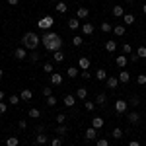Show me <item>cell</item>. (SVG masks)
<instances>
[{"label": "cell", "mask_w": 146, "mask_h": 146, "mask_svg": "<svg viewBox=\"0 0 146 146\" xmlns=\"http://www.w3.org/2000/svg\"><path fill=\"white\" fill-rule=\"evenodd\" d=\"M62 103H64L66 107H72V105L76 103V96H70V94H66V96L62 98Z\"/></svg>", "instance_id": "9a60e30c"}, {"label": "cell", "mask_w": 146, "mask_h": 146, "mask_svg": "<svg viewBox=\"0 0 146 146\" xmlns=\"http://www.w3.org/2000/svg\"><path fill=\"white\" fill-rule=\"evenodd\" d=\"M135 22H136L135 14H125V16H123V23H125V25H133Z\"/></svg>", "instance_id": "d6986e66"}, {"label": "cell", "mask_w": 146, "mask_h": 146, "mask_svg": "<svg viewBox=\"0 0 146 146\" xmlns=\"http://www.w3.org/2000/svg\"><path fill=\"white\" fill-rule=\"evenodd\" d=\"M0 117H2V113H0Z\"/></svg>", "instance_id": "6125c7cd"}, {"label": "cell", "mask_w": 146, "mask_h": 146, "mask_svg": "<svg viewBox=\"0 0 146 146\" xmlns=\"http://www.w3.org/2000/svg\"><path fill=\"white\" fill-rule=\"evenodd\" d=\"M56 123L64 125V123H66V115H64V113H58V115H56Z\"/></svg>", "instance_id": "60d3db41"}, {"label": "cell", "mask_w": 146, "mask_h": 146, "mask_svg": "<svg viewBox=\"0 0 146 146\" xmlns=\"http://www.w3.org/2000/svg\"><path fill=\"white\" fill-rule=\"evenodd\" d=\"M6 107H8V105H6L4 101H0V113H6Z\"/></svg>", "instance_id": "f907efd6"}, {"label": "cell", "mask_w": 146, "mask_h": 146, "mask_svg": "<svg viewBox=\"0 0 146 146\" xmlns=\"http://www.w3.org/2000/svg\"><path fill=\"white\" fill-rule=\"evenodd\" d=\"M129 146H140V142H136V140H131V142H129Z\"/></svg>", "instance_id": "11a10c76"}, {"label": "cell", "mask_w": 146, "mask_h": 146, "mask_svg": "<svg viewBox=\"0 0 146 146\" xmlns=\"http://www.w3.org/2000/svg\"><path fill=\"white\" fill-rule=\"evenodd\" d=\"M76 98H78V100H86V98H88V90H86V88H78V90H76Z\"/></svg>", "instance_id": "f546056e"}, {"label": "cell", "mask_w": 146, "mask_h": 146, "mask_svg": "<svg viewBox=\"0 0 146 146\" xmlns=\"http://www.w3.org/2000/svg\"><path fill=\"white\" fill-rule=\"evenodd\" d=\"M53 23H55L53 16H43V18H41V20L37 22V27H41V29L49 31V27H53Z\"/></svg>", "instance_id": "3957f363"}, {"label": "cell", "mask_w": 146, "mask_h": 146, "mask_svg": "<svg viewBox=\"0 0 146 146\" xmlns=\"http://www.w3.org/2000/svg\"><path fill=\"white\" fill-rule=\"evenodd\" d=\"M20 144V138L18 136H8L6 138V146H18Z\"/></svg>", "instance_id": "83f0119b"}, {"label": "cell", "mask_w": 146, "mask_h": 146, "mask_svg": "<svg viewBox=\"0 0 146 146\" xmlns=\"http://www.w3.org/2000/svg\"><path fill=\"white\" fill-rule=\"evenodd\" d=\"M84 107H86V111H94L98 105H96V101H86V103H84Z\"/></svg>", "instance_id": "f35d334b"}, {"label": "cell", "mask_w": 146, "mask_h": 146, "mask_svg": "<svg viewBox=\"0 0 146 146\" xmlns=\"http://www.w3.org/2000/svg\"><path fill=\"white\" fill-rule=\"evenodd\" d=\"M66 74H68V78H76V76H80V72H78V68H76V66H68Z\"/></svg>", "instance_id": "4316f807"}, {"label": "cell", "mask_w": 146, "mask_h": 146, "mask_svg": "<svg viewBox=\"0 0 146 146\" xmlns=\"http://www.w3.org/2000/svg\"><path fill=\"white\" fill-rule=\"evenodd\" d=\"M90 58H86V56H80L78 58V68L80 70H90Z\"/></svg>", "instance_id": "52a82bcc"}, {"label": "cell", "mask_w": 146, "mask_h": 146, "mask_svg": "<svg viewBox=\"0 0 146 146\" xmlns=\"http://www.w3.org/2000/svg\"><path fill=\"white\" fill-rule=\"evenodd\" d=\"M43 70H45L47 74H53V62H45L43 64Z\"/></svg>", "instance_id": "b9f144b4"}, {"label": "cell", "mask_w": 146, "mask_h": 146, "mask_svg": "<svg viewBox=\"0 0 146 146\" xmlns=\"http://www.w3.org/2000/svg\"><path fill=\"white\" fill-rule=\"evenodd\" d=\"M20 98H22L23 101H31V98H33V92H31V90H22Z\"/></svg>", "instance_id": "d4e9b609"}, {"label": "cell", "mask_w": 146, "mask_h": 146, "mask_svg": "<svg viewBox=\"0 0 146 146\" xmlns=\"http://www.w3.org/2000/svg\"><path fill=\"white\" fill-rule=\"evenodd\" d=\"M80 29H82V33H84V35H92L94 31H96L94 23H90V22H84L82 25H80Z\"/></svg>", "instance_id": "5b68a950"}, {"label": "cell", "mask_w": 146, "mask_h": 146, "mask_svg": "<svg viewBox=\"0 0 146 146\" xmlns=\"http://www.w3.org/2000/svg\"><path fill=\"white\" fill-rule=\"evenodd\" d=\"M107 76H109V74H107V70H105V68H98V70H96V78L100 80V82H105Z\"/></svg>", "instance_id": "4fadbf2b"}, {"label": "cell", "mask_w": 146, "mask_h": 146, "mask_svg": "<svg viewBox=\"0 0 146 146\" xmlns=\"http://www.w3.org/2000/svg\"><path fill=\"white\" fill-rule=\"evenodd\" d=\"M49 80H51V86H60V84H62V76L56 74V72H53V74L49 76Z\"/></svg>", "instance_id": "8fae6325"}, {"label": "cell", "mask_w": 146, "mask_h": 146, "mask_svg": "<svg viewBox=\"0 0 146 146\" xmlns=\"http://www.w3.org/2000/svg\"><path fill=\"white\" fill-rule=\"evenodd\" d=\"M41 43H43V47H45L47 51L55 53V51H60V47H62V39H60L55 31H45V33L41 35Z\"/></svg>", "instance_id": "6da1fadb"}, {"label": "cell", "mask_w": 146, "mask_h": 146, "mask_svg": "<svg viewBox=\"0 0 146 146\" xmlns=\"http://www.w3.org/2000/svg\"><path fill=\"white\" fill-rule=\"evenodd\" d=\"M115 49H117V43H115L113 39L105 41V51H107V53H115Z\"/></svg>", "instance_id": "cb8c5ba5"}, {"label": "cell", "mask_w": 146, "mask_h": 146, "mask_svg": "<svg viewBox=\"0 0 146 146\" xmlns=\"http://www.w3.org/2000/svg\"><path fill=\"white\" fill-rule=\"evenodd\" d=\"M136 84L138 86H146V74H138L136 76Z\"/></svg>", "instance_id": "74e56055"}, {"label": "cell", "mask_w": 146, "mask_h": 146, "mask_svg": "<svg viewBox=\"0 0 146 146\" xmlns=\"http://www.w3.org/2000/svg\"><path fill=\"white\" fill-rule=\"evenodd\" d=\"M4 100V90H0V101Z\"/></svg>", "instance_id": "9f6ffc18"}, {"label": "cell", "mask_w": 146, "mask_h": 146, "mask_svg": "<svg viewBox=\"0 0 146 146\" xmlns=\"http://www.w3.org/2000/svg\"><path fill=\"white\" fill-rule=\"evenodd\" d=\"M47 105H51V107L56 105V98H55V96H49V98H47Z\"/></svg>", "instance_id": "ee69618b"}, {"label": "cell", "mask_w": 146, "mask_h": 146, "mask_svg": "<svg viewBox=\"0 0 146 146\" xmlns=\"http://www.w3.org/2000/svg\"><path fill=\"white\" fill-rule=\"evenodd\" d=\"M62 2H68V0H62Z\"/></svg>", "instance_id": "94428289"}, {"label": "cell", "mask_w": 146, "mask_h": 146, "mask_svg": "<svg viewBox=\"0 0 146 146\" xmlns=\"http://www.w3.org/2000/svg\"><path fill=\"white\" fill-rule=\"evenodd\" d=\"M18 127H20V129H27V123H25V121H20Z\"/></svg>", "instance_id": "f5cc1de1"}, {"label": "cell", "mask_w": 146, "mask_h": 146, "mask_svg": "<svg viewBox=\"0 0 146 146\" xmlns=\"http://www.w3.org/2000/svg\"><path fill=\"white\" fill-rule=\"evenodd\" d=\"M138 121H140V115H138L136 111H131V113H129V123H131V125H136Z\"/></svg>", "instance_id": "603a6c76"}, {"label": "cell", "mask_w": 146, "mask_h": 146, "mask_svg": "<svg viewBox=\"0 0 146 146\" xmlns=\"http://www.w3.org/2000/svg\"><path fill=\"white\" fill-rule=\"evenodd\" d=\"M105 101H107V96H105L103 92H100V94L96 96V105H100V107H103V105H105Z\"/></svg>", "instance_id": "e0dca14e"}, {"label": "cell", "mask_w": 146, "mask_h": 146, "mask_svg": "<svg viewBox=\"0 0 146 146\" xmlns=\"http://www.w3.org/2000/svg\"><path fill=\"white\" fill-rule=\"evenodd\" d=\"M0 58H2V56H0Z\"/></svg>", "instance_id": "be15d7a7"}, {"label": "cell", "mask_w": 146, "mask_h": 146, "mask_svg": "<svg viewBox=\"0 0 146 146\" xmlns=\"http://www.w3.org/2000/svg\"><path fill=\"white\" fill-rule=\"evenodd\" d=\"M14 56H16L18 60H23V58L27 56V49H25V47H18V49L14 51Z\"/></svg>", "instance_id": "9c48e42d"}, {"label": "cell", "mask_w": 146, "mask_h": 146, "mask_svg": "<svg viewBox=\"0 0 146 146\" xmlns=\"http://www.w3.org/2000/svg\"><path fill=\"white\" fill-rule=\"evenodd\" d=\"M125 14H127V12L123 10V6H119V4L113 6V16H115V18H123Z\"/></svg>", "instance_id": "ac0fdd59"}, {"label": "cell", "mask_w": 146, "mask_h": 146, "mask_svg": "<svg viewBox=\"0 0 146 146\" xmlns=\"http://www.w3.org/2000/svg\"><path fill=\"white\" fill-rule=\"evenodd\" d=\"M88 16H90V10H88V8H78V10H76V18H78L80 22L86 20Z\"/></svg>", "instance_id": "5bb4252c"}, {"label": "cell", "mask_w": 146, "mask_h": 146, "mask_svg": "<svg viewBox=\"0 0 146 146\" xmlns=\"http://www.w3.org/2000/svg\"><path fill=\"white\" fill-rule=\"evenodd\" d=\"M53 60H55V62H62V60H64V53H62V51H55V53H53Z\"/></svg>", "instance_id": "f1b7e54d"}, {"label": "cell", "mask_w": 146, "mask_h": 146, "mask_svg": "<svg viewBox=\"0 0 146 146\" xmlns=\"http://www.w3.org/2000/svg\"><path fill=\"white\" fill-rule=\"evenodd\" d=\"M119 84H121V82H119V78H117V76H107V80H105V86H107L109 90H115Z\"/></svg>", "instance_id": "8992f818"}, {"label": "cell", "mask_w": 146, "mask_h": 146, "mask_svg": "<svg viewBox=\"0 0 146 146\" xmlns=\"http://www.w3.org/2000/svg\"><path fill=\"white\" fill-rule=\"evenodd\" d=\"M80 25H82V23H80L78 18H70V20H68V29H72V31L80 29Z\"/></svg>", "instance_id": "7c38bea8"}, {"label": "cell", "mask_w": 146, "mask_h": 146, "mask_svg": "<svg viewBox=\"0 0 146 146\" xmlns=\"http://www.w3.org/2000/svg\"><path fill=\"white\" fill-rule=\"evenodd\" d=\"M136 55H138V58H146V45L138 47V49H136Z\"/></svg>", "instance_id": "d6a6232c"}, {"label": "cell", "mask_w": 146, "mask_h": 146, "mask_svg": "<svg viewBox=\"0 0 146 146\" xmlns=\"http://www.w3.org/2000/svg\"><path fill=\"white\" fill-rule=\"evenodd\" d=\"M123 55H133V47H131V43H123Z\"/></svg>", "instance_id": "e575fe53"}, {"label": "cell", "mask_w": 146, "mask_h": 146, "mask_svg": "<svg viewBox=\"0 0 146 146\" xmlns=\"http://www.w3.org/2000/svg\"><path fill=\"white\" fill-rule=\"evenodd\" d=\"M2 76H4V70H2V68H0V78H2Z\"/></svg>", "instance_id": "6f0895ef"}, {"label": "cell", "mask_w": 146, "mask_h": 146, "mask_svg": "<svg viewBox=\"0 0 146 146\" xmlns=\"http://www.w3.org/2000/svg\"><path fill=\"white\" fill-rule=\"evenodd\" d=\"M39 43H41V37H39L37 33H33V31L23 33V37H22V47H25L27 51H35Z\"/></svg>", "instance_id": "7a4b0ae2"}, {"label": "cell", "mask_w": 146, "mask_h": 146, "mask_svg": "<svg viewBox=\"0 0 146 146\" xmlns=\"http://www.w3.org/2000/svg\"><path fill=\"white\" fill-rule=\"evenodd\" d=\"M47 142H49V138H47L45 133H41V135H37V136H35V144L43 146V144H47Z\"/></svg>", "instance_id": "ffe728a7"}, {"label": "cell", "mask_w": 146, "mask_h": 146, "mask_svg": "<svg viewBox=\"0 0 146 146\" xmlns=\"http://www.w3.org/2000/svg\"><path fill=\"white\" fill-rule=\"evenodd\" d=\"M66 133H68L66 125H58V127H56V135H66Z\"/></svg>", "instance_id": "d590c367"}, {"label": "cell", "mask_w": 146, "mask_h": 146, "mask_svg": "<svg viewBox=\"0 0 146 146\" xmlns=\"http://www.w3.org/2000/svg\"><path fill=\"white\" fill-rule=\"evenodd\" d=\"M111 136H115V138H121V136H123V129L115 127V129H113V133H111Z\"/></svg>", "instance_id": "ab89813d"}, {"label": "cell", "mask_w": 146, "mask_h": 146, "mask_svg": "<svg viewBox=\"0 0 146 146\" xmlns=\"http://www.w3.org/2000/svg\"><path fill=\"white\" fill-rule=\"evenodd\" d=\"M127 109H129V101H125V100H115V113H117V115H123Z\"/></svg>", "instance_id": "277c9868"}, {"label": "cell", "mask_w": 146, "mask_h": 146, "mask_svg": "<svg viewBox=\"0 0 146 146\" xmlns=\"http://www.w3.org/2000/svg\"><path fill=\"white\" fill-rule=\"evenodd\" d=\"M96 146H109V142H107L105 138H98V140H96Z\"/></svg>", "instance_id": "bcb514c9"}, {"label": "cell", "mask_w": 146, "mask_h": 146, "mask_svg": "<svg viewBox=\"0 0 146 146\" xmlns=\"http://www.w3.org/2000/svg\"><path fill=\"white\" fill-rule=\"evenodd\" d=\"M43 131H45V129H43V125H39V127H37V129H35V133H37V135H41V133H43Z\"/></svg>", "instance_id": "816d5d0a"}, {"label": "cell", "mask_w": 146, "mask_h": 146, "mask_svg": "<svg viewBox=\"0 0 146 146\" xmlns=\"http://www.w3.org/2000/svg\"><path fill=\"white\" fill-rule=\"evenodd\" d=\"M20 100H22V98L14 94V96H10V100H8V103H10V105H18V103H20Z\"/></svg>", "instance_id": "8d00e7d4"}, {"label": "cell", "mask_w": 146, "mask_h": 146, "mask_svg": "<svg viewBox=\"0 0 146 146\" xmlns=\"http://www.w3.org/2000/svg\"><path fill=\"white\" fill-rule=\"evenodd\" d=\"M127 62H129V56H127V55H119L117 58H115V64L121 68V70H123V68L127 66Z\"/></svg>", "instance_id": "ba28073f"}, {"label": "cell", "mask_w": 146, "mask_h": 146, "mask_svg": "<svg viewBox=\"0 0 146 146\" xmlns=\"http://www.w3.org/2000/svg\"><path fill=\"white\" fill-rule=\"evenodd\" d=\"M96 136H98V129H94V127L86 129V138L88 140H96Z\"/></svg>", "instance_id": "44dd1931"}, {"label": "cell", "mask_w": 146, "mask_h": 146, "mask_svg": "<svg viewBox=\"0 0 146 146\" xmlns=\"http://www.w3.org/2000/svg\"><path fill=\"white\" fill-rule=\"evenodd\" d=\"M80 76H82L84 80H88V78L92 76V74H90V70H82V72H80Z\"/></svg>", "instance_id": "681fc988"}, {"label": "cell", "mask_w": 146, "mask_h": 146, "mask_svg": "<svg viewBox=\"0 0 146 146\" xmlns=\"http://www.w3.org/2000/svg\"><path fill=\"white\" fill-rule=\"evenodd\" d=\"M29 117H31V119H39V117H41V111H39L37 107H31V109H29Z\"/></svg>", "instance_id": "1f68e13d"}, {"label": "cell", "mask_w": 146, "mask_h": 146, "mask_svg": "<svg viewBox=\"0 0 146 146\" xmlns=\"http://www.w3.org/2000/svg\"><path fill=\"white\" fill-rule=\"evenodd\" d=\"M125 2H135V0H125Z\"/></svg>", "instance_id": "91938a15"}, {"label": "cell", "mask_w": 146, "mask_h": 146, "mask_svg": "<svg viewBox=\"0 0 146 146\" xmlns=\"http://www.w3.org/2000/svg\"><path fill=\"white\" fill-rule=\"evenodd\" d=\"M103 123H105V121H103L101 117H94V119H92V127H94V129H98V131L103 127Z\"/></svg>", "instance_id": "7402d4cb"}, {"label": "cell", "mask_w": 146, "mask_h": 146, "mask_svg": "<svg viewBox=\"0 0 146 146\" xmlns=\"http://www.w3.org/2000/svg\"><path fill=\"white\" fill-rule=\"evenodd\" d=\"M113 33L117 35V37H123V35L127 33V25H125V23H119V25H115V27H113Z\"/></svg>", "instance_id": "30bf717a"}, {"label": "cell", "mask_w": 146, "mask_h": 146, "mask_svg": "<svg viewBox=\"0 0 146 146\" xmlns=\"http://www.w3.org/2000/svg\"><path fill=\"white\" fill-rule=\"evenodd\" d=\"M29 60H31V62H37V60H39V53L31 51V53H29Z\"/></svg>", "instance_id": "7bdbcfd3"}, {"label": "cell", "mask_w": 146, "mask_h": 146, "mask_svg": "<svg viewBox=\"0 0 146 146\" xmlns=\"http://www.w3.org/2000/svg\"><path fill=\"white\" fill-rule=\"evenodd\" d=\"M6 2H8V4H10V6H16V4H18V2H20V0H6Z\"/></svg>", "instance_id": "db71d44e"}, {"label": "cell", "mask_w": 146, "mask_h": 146, "mask_svg": "<svg viewBox=\"0 0 146 146\" xmlns=\"http://www.w3.org/2000/svg\"><path fill=\"white\" fill-rule=\"evenodd\" d=\"M142 12H144V14H146V2H144V6H142Z\"/></svg>", "instance_id": "680465c9"}, {"label": "cell", "mask_w": 146, "mask_h": 146, "mask_svg": "<svg viewBox=\"0 0 146 146\" xmlns=\"http://www.w3.org/2000/svg\"><path fill=\"white\" fill-rule=\"evenodd\" d=\"M138 96H131V100H129V105H138Z\"/></svg>", "instance_id": "f6af8a7d"}, {"label": "cell", "mask_w": 146, "mask_h": 146, "mask_svg": "<svg viewBox=\"0 0 146 146\" xmlns=\"http://www.w3.org/2000/svg\"><path fill=\"white\" fill-rule=\"evenodd\" d=\"M100 27H101V31H103V33H109V31H113V25H111L109 22H103Z\"/></svg>", "instance_id": "4dcf8cb0"}, {"label": "cell", "mask_w": 146, "mask_h": 146, "mask_svg": "<svg viewBox=\"0 0 146 146\" xmlns=\"http://www.w3.org/2000/svg\"><path fill=\"white\" fill-rule=\"evenodd\" d=\"M82 43H84V37H82V35H74V39H72V45H74V47H80Z\"/></svg>", "instance_id": "836d02e7"}, {"label": "cell", "mask_w": 146, "mask_h": 146, "mask_svg": "<svg viewBox=\"0 0 146 146\" xmlns=\"http://www.w3.org/2000/svg\"><path fill=\"white\" fill-rule=\"evenodd\" d=\"M117 78H119V82H121V84H127V82L131 80V74H129V72L123 68V70L119 72V76H117Z\"/></svg>", "instance_id": "2e32d148"}, {"label": "cell", "mask_w": 146, "mask_h": 146, "mask_svg": "<svg viewBox=\"0 0 146 146\" xmlns=\"http://www.w3.org/2000/svg\"><path fill=\"white\" fill-rule=\"evenodd\" d=\"M43 96H45V98H49V96H53V90H51L49 86H47V88H43Z\"/></svg>", "instance_id": "7dc6e473"}, {"label": "cell", "mask_w": 146, "mask_h": 146, "mask_svg": "<svg viewBox=\"0 0 146 146\" xmlns=\"http://www.w3.org/2000/svg\"><path fill=\"white\" fill-rule=\"evenodd\" d=\"M51 146H62V140L60 138H53L51 140Z\"/></svg>", "instance_id": "c3c4849f"}, {"label": "cell", "mask_w": 146, "mask_h": 146, "mask_svg": "<svg viewBox=\"0 0 146 146\" xmlns=\"http://www.w3.org/2000/svg\"><path fill=\"white\" fill-rule=\"evenodd\" d=\"M55 10H56V12H60V14H64V12H68V4L60 0V2H58V4L55 6Z\"/></svg>", "instance_id": "484cf974"}]
</instances>
